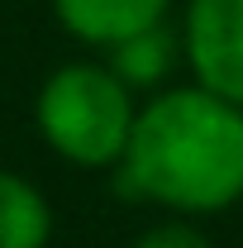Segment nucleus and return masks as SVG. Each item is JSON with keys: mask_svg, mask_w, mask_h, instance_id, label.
<instances>
[{"mask_svg": "<svg viewBox=\"0 0 243 248\" xmlns=\"http://www.w3.org/2000/svg\"><path fill=\"white\" fill-rule=\"evenodd\" d=\"M134 115V91L110 72V62H62L33 95L38 139L81 172H110L120 162Z\"/></svg>", "mask_w": 243, "mask_h": 248, "instance_id": "nucleus-2", "label": "nucleus"}, {"mask_svg": "<svg viewBox=\"0 0 243 248\" xmlns=\"http://www.w3.org/2000/svg\"><path fill=\"white\" fill-rule=\"evenodd\" d=\"M48 244H53L48 196L29 177L0 167V248H48Z\"/></svg>", "mask_w": 243, "mask_h": 248, "instance_id": "nucleus-6", "label": "nucleus"}, {"mask_svg": "<svg viewBox=\"0 0 243 248\" xmlns=\"http://www.w3.org/2000/svg\"><path fill=\"white\" fill-rule=\"evenodd\" d=\"M120 191L200 219L243 201V105L219 91L162 86L152 91L129 129L124 157L115 162Z\"/></svg>", "mask_w": 243, "mask_h": 248, "instance_id": "nucleus-1", "label": "nucleus"}, {"mask_svg": "<svg viewBox=\"0 0 243 248\" xmlns=\"http://www.w3.org/2000/svg\"><path fill=\"white\" fill-rule=\"evenodd\" d=\"M134 248H214V244L186 215H172V219H162V224H152V229H143Z\"/></svg>", "mask_w": 243, "mask_h": 248, "instance_id": "nucleus-7", "label": "nucleus"}, {"mask_svg": "<svg viewBox=\"0 0 243 248\" xmlns=\"http://www.w3.org/2000/svg\"><path fill=\"white\" fill-rule=\"evenodd\" d=\"M182 58L191 81L243 105V0H186Z\"/></svg>", "mask_w": 243, "mask_h": 248, "instance_id": "nucleus-3", "label": "nucleus"}, {"mask_svg": "<svg viewBox=\"0 0 243 248\" xmlns=\"http://www.w3.org/2000/svg\"><path fill=\"white\" fill-rule=\"evenodd\" d=\"M172 0H53L58 24L86 48H110L129 33L162 24Z\"/></svg>", "mask_w": 243, "mask_h": 248, "instance_id": "nucleus-4", "label": "nucleus"}, {"mask_svg": "<svg viewBox=\"0 0 243 248\" xmlns=\"http://www.w3.org/2000/svg\"><path fill=\"white\" fill-rule=\"evenodd\" d=\"M105 62H110V72L120 77L129 91H162L172 81L177 62H182V33L167 29V19L162 24H148V29L110 43L105 48Z\"/></svg>", "mask_w": 243, "mask_h": 248, "instance_id": "nucleus-5", "label": "nucleus"}]
</instances>
